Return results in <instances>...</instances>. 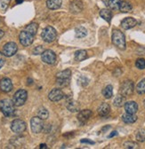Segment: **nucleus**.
<instances>
[{"label": "nucleus", "instance_id": "f257e3e1", "mask_svg": "<svg viewBox=\"0 0 145 149\" xmlns=\"http://www.w3.org/2000/svg\"><path fill=\"white\" fill-rule=\"evenodd\" d=\"M0 111L5 116H12L15 112V106L13 100L9 99H5L0 100Z\"/></svg>", "mask_w": 145, "mask_h": 149}, {"label": "nucleus", "instance_id": "f03ea898", "mask_svg": "<svg viewBox=\"0 0 145 149\" xmlns=\"http://www.w3.org/2000/svg\"><path fill=\"white\" fill-rule=\"evenodd\" d=\"M112 43L118 49H121V50L125 49V47H126L125 36L122 31H120L118 29L113 30V32H112Z\"/></svg>", "mask_w": 145, "mask_h": 149}, {"label": "nucleus", "instance_id": "7ed1b4c3", "mask_svg": "<svg viewBox=\"0 0 145 149\" xmlns=\"http://www.w3.org/2000/svg\"><path fill=\"white\" fill-rule=\"evenodd\" d=\"M134 91V82L131 80H125L119 88V93L124 97L131 96Z\"/></svg>", "mask_w": 145, "mask_h": 149}, {"label": "nucleus", "instance_id": "20e7f679", "mask_svg": "<svg viewBox=\"0 0 145 149\" xmlns=\"http://www.w3.org/2000/svg\"><path fill=\"white\" fill-rule=\"evenodd\" d=\"M41 36H42V39L46 43H52L56 39L57 32L55 29H54V28H53L51 26H47L43 29Z\"/></svg>", "mask_w": 145, "mask_h": 149}, {"label": "nucleus", "instance_id": "39448f33", "mask_svg": "<svg viewBox=\"0 0 145 149\" xmlns=\"http://www.w3.org/2000/svg\"><path fill=\"white\" fill-rule=\"evenodd\" d=\"M27 98H28L27 91L23 89H20L14 93L13 98V102L14 106L16 107H22L26 102Z\"/></svg>", "mask_w": 145, "mask_h": 149}, {"label": "nucleus", "instance_id": "423d86ee", "mask_svg": "<svg viewBox=\"0 0 145 149\" xmlns=\"http://www.w3.org/2000/svg\"><path fill=\"white\" fill-rule=\"evenodd\" d=\"M70 76H71V71L69 69H65L62 72L57 73V74H56L57 84L62 86V87L68 85Z\"/></svg>", "mask_w": 145, "mask_h": 149}, {"label": "nucleus", "instance_id": "0eeeda50", "mask_svg": "<svg viewBox=\"0 0 145 149\" xmlns=\"http://www.w3.org/2000/svg\"><path fill=\"white\" fill-rule=\"evenodd\" d=\"M30 127H31L32 132H34L36 134L40 133L44 130V127H45L44 120H42L39 116H35V117L31 118V120H30Z\"/></svg>", "mask_w": 145, "mask_h": 149}, {"label": "nucleus", "instance_id": "6e6552de", "mask_svg": "<svg viewBox=\"0 0 145 149\" xmlns=\"http://www.w3.org/2000/svg\"><path fill=\"white\" fill-rule=\"evenodd\" d=\"M27 129L26 123L21 119H15L11 123V130L16 134H22Z\"/></svg>", "mask_w": 145, "mask_h": 149}, {"label": "nucleus", "instance_id": "1a4fd4ad", "mask_svg": "<svg viewBox=\"0 0 145 149\" xmlns=\"http://www.w3.org/2000/svg\"><path fill=\"white\" fill-rule=\"evenodd\" d=\"M19 39H20V43L23 46H29L30 45H32L34 41V36L29 33L28 31L23 30L19 35Z\"/></svg>", "mask_w": 145, "mask_h": 149}, {"label": "nucleus", "instance_id": "9d476101", "mask_svg": "<svg viewBox=\"0 0 145 149\" xmlns=\"http://www.w3.org/2000/svg\"><path fill=\"white\" fill-rule=\"evenodd\" d=\"M42 61L49 65H53L56 61V54L52 50H45V52L41 54Z\"/></svg>", "mask_w": 145, "mask_h": 149}, {"label": "nucleus", "instance_id": "9b49d317", "mask_svg": "<svg viewBox=\"0 0 145 149\" xmlns=\"http://www.w3.org/2000/svg\"><path fill=\"white\" fill-rule=\"evenodd\" d=\"M18 51V46L14 42H9L6 43L4 46H3V54L6 57H12Z\"/></svg>", "mask_w": 145, "mask_h": 149}, {"label": "nucleus", "instance_id": "f8f14e48", "mask_svg": "<svg viewBox=\"0 0 145 149\" xmlns=\"http://www.w3.org/2000/svg\"><path fill=\"white\" fill-rule=\"evenodd\" d=\"M48 98L53 102H57V101L62 100L64 98V93H63V91L61 89L55 88V89H53L50 91L49 95H48Z\"/></svg>", "mask_w": 145, "mask_h": 149}, {"label": "nucleus", "instance_id": "ddd939ff", "mask_svg": "<svg viewBox=\"0 0 145 149\" xmlns=\"http://www.w3.org/2000/svg\"><path fill=\"white\" fill-rule=\"evenodd\" d=\"M136 24H137V21L135 20V19H134L133 17L125 18L124 20L121 22V27L125 30L133 29L134 27L136 26Z\"/></svg>", "mask_w": 145, "mask_h": 149}, {"label": "nucleus", "instance_id": "4468645a", "mask_svg": "<svg viewBox=\"0 0 145 149\" xmlns=\"http://www.w3.org/2000/svg\"><path fill=\"white\" fill-rule=\"evenodd\" d=\"M92 115H93V113H92L91 110L85 109V110L80 111L79 113H78V121H79V123L81 124H85L89 120V118L92 116Z\"/></svg>", "mask_w": 145, "mask_h": 149}, {"label": "nucleus", "instance_id": "2eb2a0df", "mask_svg": "<svg viewBox=\"0 0 145 149\" xmlns=\"http://www.w3.org/2000/svg\"><path fill=\"white\" fill-rule=\"evenodd\" d=\"M0 89L4 92H10L13 90V83L9 78H3L0 80Z\"/></svg>", "mask_w": 145, "mask_h": 149}, {"label": "nucleus", "instance_id": "dca6fc26", "mask_svg": "<svg viewBox=\"0 0 145 149\" xmlns=\"http://www.w3.org/2000/svg\"><path fill=\"white\" fill-rule=\"evenodd\" d=\"M124 107H125V112L128 114H136V112L138 111V104L135 101L125 102Z\"/></svg>", "mask_w": 145, "mask_h": 149}, {"label": "nucleus", "instance_id": "f3484780", "mask_svg": "<svg viewBox=\"0 0 145 149\" xmlns=\"http://www.w3.org/2000/svg\"><path fill=\"white\" fill-rule=\"evenodd\" d=\"M97 112L100 116H108L109 114H110L111 112V107L110 105H109L108 103H102L100 105V107H98L97 109Z\"/></svg>", "mask_w": 145, "mask_h": 149}, {"label": "nucleus", "instance_id": "a211bd4d", "mask_svg": "<svg viewBox=\"0 0 145 149\" xmlns=\"http://www.w3.org/2000/svg\"><path fill=\"white\" fill-rule=\"evenodd\" d=\"M83 10V3L78 0L72 2L70 5V11L73 13H78Z\"/></svg>", "mask_w": 145, "mask_h": 149}, {"label": "nucleus", "instance_id": "6ab92c4d", "mask_svg": "<svg viewBox=\"0 0 145 149\" xmlns=\"http://www.w3.org/2000/svg\"><path fill=\"white\" fill-rule=\"evenodd\" d=\"M62 5V0H47L46 6L51 10H57L59 9Z\"/></svg>", "mask_w": 145, "mask_h": 149}, {"label": "nucleus", "instance_id": "aec40b11", "mask_svg": "<svg viewBox=\"0 0 145 149\" xmlns=\"http://www.w3.org/2000/svg\"><path fill=\"white\" fill-rule=\"evenodd\" d=\"M137 120V116H135V114H128V113H125L122 116V121L125 123H135Z\"/></svg>", "mask_w": 145, "mask_h": 149}, {"label": "nucleus", "instance_id": "412c9836", "mask_svg": "<svg viewBox=\"0 0 145 149\" xmlns=\"http://www.w3.org/2000/svg\"><path fill=\"white\" fill-rule=\"evenodd\" d=\"M100 16L104 20L110 23L112 19V13L110 9H102L100 11Z\"/></svg>", "mask_w": 145, "mask_h": 149}, {"label": "nucleus", "instance_id": "4be33fe9", "mask_svg": "<svg viewBox=\"0 0 145 149\" xmlns=\"http://www.w3.org/2000/svg\"><path fill=\"white\" fill-rule=\"evenodd\" d=\"M67 108L69 111L74 113V112H78L79 108H80V105L78 104V102L75 101V100H70L67 103Z\"/></svg>", "mask_w": 145, "mask_h": 149}, {"label": "nucleus", "instance_id": "5701e85b", "mask_svg": "<svg viewBox=\"0 0 145 149\" xmlns=\"http://www.w3.org/2000/svg\"><path fill=\"white\" fill-rule=\"evenodd\" d=\"M120 12L122 13H130L132 10H133V6L132 5L127 2V1H122L120 6H119V9H118Z\"/></svg>", "mask_w": 145, "mask_h": 149}, {"label": "nucleus", "instance_id": "b1692460", "mask_svg": "<svg viewBox=\"0 0 145 149\" xmlns=\"http://www.w3.org/2000/svg\"><path fill=\"white\" fill-rule=\"evenodd\" d=\"M87 58V52L85 50H78L75 52V60L77 61H83Z\"/></svg>", "mask_w": 145, "mask_h": 149}, {"label": "nucleus", "instance_id": "393cba45", "mask_svg": "<svg viewBox=\"0 0 145 149\" xmlns=\"http://www.w3.org/2000/svg\"><path fill=\"white\" fill-rule=\"evenodd\" d=\"M122 2V0H109V2L107 4V6L110 8V10H118L119 9V6Z\"/></svg>", "mask_w": 145, "mask_h": 149}, {"label": "nucleus", "instance_id": "a878e982", "mask_svg": "<svg viewBox=\"0 0 145 149\" xmlns=\"http://www.w3.org/2000/svg\"><path fill=\"white\" fill-rule=\"evenodd\" d=\"M102 95L106 99H111L113 96V87H112V85H107L102 91Z\"/></svg>", "mask_w": 145, "mask_h": 149}, {"label": "nucleus", "instance_id": "bb28decb", "mask_svg": "<svg viewBox=\"0 0 145 149\" xmlns=\"http://www.w3.org/2000/svg\"><path fill=\"white\" fill-rule=\"evenodd\" d=\"M75 35L77 38H83L87 35V30L84 27H78L75 29Z\"/></svg>", "mask_w": 145, "mask_h": 149}, {"label": "nucleus", "instance_id": "cd10ccee", "mask_svg": "<svg viewBox=\"0 0 145 149\" xmlns=\"http://www.w3.org/2000/svg\"><path fill=\"white\" fill-rule=\"evenodd\" d=\"M38 29H39V25H38L37 23L33 22V23L29 24V25L25 28V30L28 31L29 33H30L31 35L35 36L36 34H37V32H38Z\"/></svg>", "mask_w": 145, "mask_h": 149}, {"label": "nucleus", "instance_id": "c85d7f7f", "mask_svg": "<svg viewBox=\"0 0 145 149\" xmlns=\"http://www.w3.org/2000/svg\"><path fill=\"white\" fill-rule=\"evenodd\" d=\"M125 97L122 96L121 94L118 95V96H117V97L115 98L114 101H113L114 106L117 107H123V106L125 105Z\"/></svg>", "mask_w": 145, "mask_h": 149}, {"label": "nucleus", "instance_id": "c756f323", "mask_svg": "<svg viewBox=\"0 0 145 149\" xmlns=\"http://www.w3.org/2000/svg\"><path fill=\"white\" fill-rule=\"evenodd\" d=\"M38 116L41 118L42 120H46L49 116V112L46 108L45 107H40L38 111Z\"/></svg>", "mask_w": 145, "mask_h": 149}, {"label": "nucleus", "instance_id": "7c9ffc66", "mask_svg": "<svg viewBox=\"0 0 145 149\" xmlns=\"http://www.w3.org/2000/svg\"><path fill=\"white\" fill-rule=\"evenodd\" d=\"M136 91L139 94H144L145 93V78L141 80L136 85Z\"/></svg>", "mask_w": 145, "mask_h": 149}, {"label": "nucleus", "instance_id": "2f4dec72", "mask_svg": "<svg viewBox=\"0 0 145 149\" xmlns=\"http://www.w3.org/2000/svg\"><path fill=\"white\" fill-rule=\"evenodd\" d=\"M136 140L139 142H144L145 141V129H140L136 132L135 135Z\"/></svg>", "mask_w": 145, "mask_h": 149}, {"label": "nucleus", "instance_id": "473e14b6", "mask_svg": "<svg viewBox=\"0 0 145 149\" xmlns=\"http://www.w3.org/2000/svg\"><path fill=\"white\" fill-rule=\"evenodd\" d=\"M124 147L128 149H134V148H138V145L133 141H126L124 143Z\"/></svg>", "mask_w": 145, "mask_h": 149}, {"label": "nucleus", "instance_id": "72a5a7b5", "mask_svg": "<svg viewBox=\"0 0 145 149\" xmlns=\"http://www.w3.org/2000/svg\"><path fill=\"white\" fill-rule=\"evenodd\" d=\"M135 67L139 69H144L145 68V60L144 59H138L135 61Z\"/></svg>", "mask_w": 145, "mask_h": 149}, {"label": "nucleus", "instance_id": "f704fd0d", "mask_svg": "<svg viewBox=\"0 0 145 149\" xmlns=\"http://www.w3.org/2000/svg\"><path fill=\"white\" fill-rule=\"evenodd\" d=\"M44 52H45V48H44V46H42V45H39V46L35 47V48L33 49V54H35V55H40V54H42Z\"/></svg>", "mask_w": 145, "mask_h": 149}, {"label": "nucleus", "instance_id": "c9c22d12", "mask_svg": "<svg viewBox=\"0 0 145 149\" xmlns=\"http://www.w3.org/2000/svg\"><path fill=\"white\" fill-rule=\"evenodd\" d=\"M5 61H6V60H5V55L2 52H0V68H1L4 66Z\"/></svg>", "mask_w": 145, "mask_h": 149}, {"label": "nucleus", "instance_id": "e433bc0d", "mask_svg": "<svg viewBox=\"0 0 145 149\" xmlns=\"http://www.w3.org/2000/svg\"><path fill=\"white\" fill-rule=\"evenodd\" d=\"M81 143H86V144H91V145H95V142L92 141V140H89L87 139H81L80 141Z\"/></svg>", "mask_w": 145, "mask_h": 149}, {"label": "nucleus", "instance_id": "4c0bfd02", "mask_svg": "<svg viewBox=\"0 0 145 149\" xmlns=\"http://www.w3.org/2000/svg\"><path fill=\"white\" fill-rule=\"evenodd\" d=\"M117 135H118V132H113L112 133H111L110 135H109V138H112V137L117 136Z\"/></svg>", "mask_w": 145, "mask_h": 149}, {"label": "nucleus", "instance_id": "58836bf2", "mask_svg": "<svg viewBox=\"0 0 145 149\" xmlns=\"http://www.w3.org/2000/svg\"><path fill=\"white\" fill-rule=\"evenodd\" d=\"M4 35H5V32L0 29V39H2V37L4 36Z\"/></svg>", "mask_w": 145, "mask_h": 149}, {"label": "nucleus", "instance_id": "ea45409f", "mask_svg": "<svg viewBox=\"0 0 145 149\" xmlns=\"http://www.w3.org/2000/svg\"><path fill=\"white\" fill-rule=\"evenodd\" d=\"M39 147H40V148H45V149H46V148H47V146H46V144H41V145L39 146Z\"/></svg>", "mask_w": 145, "mask_h": 149}, {"label": "nucleus", "instance_id": "a19ab883", "mask_svg": "<svg viewBox=\"0 0 145 149\" xmlns=\"http://www.w3.org/2000/svg\"><path fill=\"white\" fill-rule=\"evenodd\" d=\"M23 2V0H16V3L17 4H21V3H22Z\"/></svg>", "mask_w": 145, "mask_h": 149}, {"label": "nucleus", "instance_id": "79ce46f5", "mask_svg": "<svg viewBox=\"0 0 145 149\" xmlns=\"http://www.w3.org/2000/svg\"><path fill=\"white\" fill-rule=\"evenodd\" d=\"M143 106H144V107H145V100H144V101H143Z\"/></svg>", "mask_w": 145, "mask_h": 149}]
</instances>
